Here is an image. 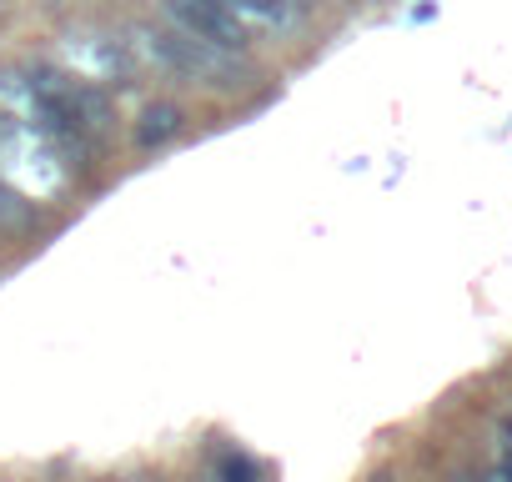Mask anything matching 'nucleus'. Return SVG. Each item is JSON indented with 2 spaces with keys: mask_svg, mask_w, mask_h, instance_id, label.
I'll return each mask as SVG.
<instances>
[{
  "mask_svg": "<svg viewBox=\"0 0 512 482\" xmlns=\"http://www.w3.org/2000/svg\"><path fill=\"white\" fill-rule=\"evenodd\" d=\"M126 56L136 71H161V76H181V81H206V86H231V56L181 36V31H161V26H131L126 31Z\"/></svg>",
  "mask_w": 512,
  "mask_h": 482,
  "instance_id": "obj_1",
  "label": "nucleus"
},
{
  "mask_svg": "<svg viewBox=\"0 0 512 482\" xmlns=\"http://www.w3.org/2000/svg\"><path fill=\"white\" fill-rule=\"evenodd\" d=\"M61 61L71 76L91 81V86H106V81H131L136 66L126 56V41L111 36V31H66L61 36Z\"/></svg>",
  "mask_w": 512,
  "mask_h": 482,
  "instance_id": "obj_2",
  "label": "nucleus"
},
{
  "mask_svg": "<svg viewBox=\"0 0 512 482\" xmlns=\"http://www.w3.org/2000/svg\"><path fill=\"white\" fill-rule=\"evenodd\" d=\"M161 6H166V16L176 21L181 36H191V41L221 51V56H241L251 46L246 26L221 6V0H161Z\"/></svg>",
  "mask_w": 512,
  "mask_h": 482,
  "instance_id": "obj_3",
  "label": "nucleus"
},
{
  "mask_svg": "<svg viewBox=\"0 0 512 482\" xmlns=\"http://www.w3.org/2000/svg\"><path fill=\"white\" fill-rule=\"evenodd\" d=\"M0 161L16 176H36V191H56L66 181V171L56 166V151L41 131L21 126L16 116H0Z\"/></svg>",
  "mask_w": 512,
  "mask_h": 482,
  "instance_id": "obj_4",
  "label": "nucleus"
},
{
  "mask_svg": "<svg viewBox=\"0 0 512 482\" xmlns=\"http://www.w3.org/2000/svg\"><path fill=\"white\" fill-rule=\"evenodd\" d=\"M181 126H186V111H181V106H171V101H151V106L141 111V121H136V146H141V151H156V146L176 141Z\"/></svg>",
  "mask_w": 512,
  "mask_h": 482,
  "instance_id": "obj_5",
  "label": "nucleus"
},
{
  "mask_svg": "<svg viewBox=\"0 0 512 482\" xmlns=\"http://www.w3.org/2000/svg\"><path fill=\"white\" fill-rule=\"evenodd\" d=\"M71 111H76V121H81V131H86V136H96V131H106V126L116 121V111H111L106 91H101V86H91V81H71Z\"/></svg>",
  "mask_w": 512,
  "mask_h": 482,
  "instance_id": "obj_6",
  "label": "nucleus"
},
{
  "mask_svg": "<svg viewBox=\"0 0 512 482\" xmlns=\"http://www.w3.org/2000/svg\"><path fill=\"white\" fill-rule=\"evenodd\" d=\"M31 101H36V71L26 66H0V111H21L31 116Z\"/></svg>",
  "mask_w": 512,
  "mask_h": 482,
  "instance_id": "obj_7",
  "label": "nucleus"
},
{
  "mask_svg": "<svg viewBox=\"0 0 512 482\" xmlns=\"http://www.w3.org/2000/svg\"><path fill=\"white\" fill-rule=\"evenodd\" d=\"M31 226H36V201L0 181V231H31Z\"/></svg>",
  "mask_w": 512,
  "mask_h": 482,
  "instance_id": "obj_8",
  "label": "nucleus"
},
{
  "mask_svg": "<svg viewBox=\"0 0 512 482\" xmlns=\"http://www.w3.org/2000/svg\"><path fill=\"white\" fill-rule=\"evenodd\" d=\"M216 482H256V472H251V462H246V457L226 452V457H221V467H216Z\"/></svg>",
  "mask_w": 512,
  "mask_h": 482,
  "instance_id": "obj_9",
  "label": "nucleus"
}]
</instances>
